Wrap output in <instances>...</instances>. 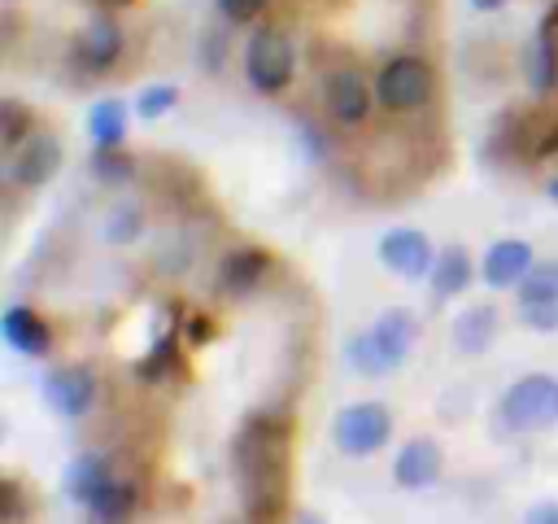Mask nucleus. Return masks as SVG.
Segmentation results:
<instances>
[{
    "instance_id": "23",
    "label": "nucleus",
    "mask_w": 558,
    "mask_h": 524,
    "mask_svg": "<svg viewBox=\"0 0 558 524\" xmlns=\"http://www.w3.org/2000/svg\"><path fill=\"white\" fill-rule=\"evenodd\" d=\"M31 131H35V122H31L26 105H22V100H4V105H0V144L13 153Z\"/></svg>"
},
{
    "instance_id": "28",
    "label": "nucleus",
    "mask_w": 558,
    "mask_h": 524,
    "mask_svg": "<svg viewBox=\"0 0 558 524\" xmlns=\"http://www.w3.org/2000/svg\"><path fill=\"white\" fill-rule=\"evenodd\" d=\"M214 4H218V13H222L227 22H253V17L266 13L270 0H214Z\"/></svg>"
},
{
    "instance_id": "16",
    "label": "nucleus",
    "mask_w": 558,
    "mask_h": 524,
    "mask_svg": "<svg viewBox=\"0 0 558 524\" xmlns=\"http://www.w3.org/2000/svg\"><path fill=\"white\" fill-rule=\"evenodd\" d=\"M109 480H113V476H109V458H105V454H78V458L65 467V476H61L65 493H70L74 502H83V507H87Z\"/></svg>"
},
{
    "instance_id": "29",
    "label": "nucleus",
    "mask_w": 558,
    "mask_h": 524,
    "mask_svg": "<svg viewBox=\"0 0 558 524\" xmlns=\"http://www.w3.org/2000/svg\"><path fill=\"white\" fill-rule=\"evenodd\" d=\"M4 524H22V515H26V507H22V489L13 485V480H4Z\"/></svg>"
},
{
    "instance_id": "25",
    "label": "nucleus",
    "mask_w": 558,
    "mask_h": 524,
    "mask_svg": "<svg viewBox=\"0 0 558 524\" xmlns=\"http://www.w3.org/2000/svg\"><path fill=\"white\" fill-rule=\"evenodd\" d=\"M92 170H96L105 183H122V179H131V175H135V162H131L122 148H96Z\"/></svg>"
},
{
    "instance_id": "9",
    "label": "nucleus",
    "mask_w": 558,
    "mask_h": 524,
    "mask_svg": "<svg viewBox=\"0 0 558 524\" xmlns=\"http://www.w3.org/2000/svg\"><path fill=\"white\" fill-rule=\"evenodd\" d=\"M323 100H327V114H331L340 127H357V122H366V114H371V83H366L353 66H340V70L327 74Z\"/></svg>"
},
{
    "instance_id": "12",
    "label": "nucleus",
    "mask_w": 558,
    "mask_h": 524,
    "mask_svg": "<svg viewBox=\"0 0 558 524\" xmlns=\"http://www.w3.org/2000/svg\"><path fill=\"white\" fill-rule=\"evenodd\" d=\"M554 26H558V4L545 13L532 48L523 52V70H527V87L536 96H545L554 83H558V44H554Z\"/></svg>"
},
{
    "instance_id": "11",
    "label": "nucleus",
    "mask_w": 558,
    "mask_h": 524,
    "mask_svg": "<svg viewBox=\"0 0 558 524\" xmlns=\"http://www.w3.org/2000/svg\"><path fill=\"white\" fill-rule=\"evenodd\" d=\"M379 258H384V266H392V271L405 275V279L427 275L432 262H436V253H432V245H427V236H423L418 227H392V231L379 240Z\"/></svg>"
},
{
    "instance_id": "10",
    "label": "nucleus",
    "mask_w": 558,
    "mask_h": 524,
    "mask_svg": "<svg viewBox=\"0 0 558 524\" xmlns=\"http://www.w3.org/2000/svg\"><path fill=\"white\" fill-rule=\"evenodd\" d=\"M74 57H78V66H83L87 74L113 70L118 57H122V26H118L109 13L92 17V22L83 26V35L74 39Z\"/></svg>"
},
{
    "instance_id": "19",
    "label": "nucleus",
    "mask_w": 558,
    "mask_h": 524,
    "mask_svg": "<svg viewBox=\"0 0 558 524\" xmlns=\"http://www.w3.org/2000/svg\"><path fill=\"white\" fill-rule=\"evenodd\" d=\"M87 135L96 148H118L126 135V105L118 96H105L87 109Z\"/></svg>"
},
{
    "instance_id": "14",
    "label": "nucleus",
    "mask_w": 558,
    "mask_h": 524,
    "mask_svg": "<svg viewBox=\"0 0 558 524\" xmlns=\"http://www.w3.org/2000/svg\"><path fill=\"white\" fill-rule=\"evenodd\" d=\"M392 476H397V485H405V489H427V485L440 476V445L427 441V437L410 441V445L397 454Z\"/></svg>"
},
{
    "instance_id": "15",
    "label": "nucleus",
    "mask_w": 558,
    "mask_h": 524,
    "mask_svg": "<svg viewBox=\"0 0 558 524\" xmlns=\"http://www.w3.org/2000/svg\"><path fill=\"white\" fill-rule=\"evenodd\" d=\"M532 266V245L527 240H497L488 253H484V279L493 288H510L527 275Z\"/></svg>"
},
{
    "instance_id": "7",
    "label": "nucleus",
    "mask_w": 558,
    "mask_h": 524,
    "mask_svg": "<svg viewBox=\"0 0 558 524\" xmlns=\"http://www.w3.org/2000/svg\"><path fill=\"white\" fill-rule=\"evenodd\" d=\"M44 397H48V406H52L57 415L78 419V415H87L92 402H96V376H92L87 367H78V362L52 367V371L44 376Z\"/></svg>"
},
{
    "instance_id": "31",
    "label": "nucleus",
    "mask_w": 558,
    "mask_h": 524,
    "mask_svg": "<svg viewBox=\"0 0 558 524\" xmlns=\"http://www.w3.org/2000/svg\"><path fill=\"white\" fill-rule=\"evenodd\" d=\"M506 0H471V9H480V13H493V9H501Z\"/></svg>"
},
{
    "instance_id": "26",
    "label": "nucleus",
    "mask_w": 558,
    "mask_h": 524,
    "mask_svg": "<svg viewBox=\"0 0 558 524\" xmlns=\"http://www.w3.org/2000/svg\"><path fill=\"white\" fill-rule=\"evenodd\" d=\"M170 362H174V336H161V341L153 345V354H148L144 362H135V376H140V380H161V376L170 371Z\"/></svg>"
},
{
    "instance_id": "30",
    "label": "nucleus",
    "mask_w": 558,
    "mask_h": 524,
    "mask_svg": "<svg viewBox=\"0 0 558 524\" xmlns=\"http://www.w3.org/2000/svg\"><path fill=\"white\" fill-rule=\"evenodd\" d=\"M523 524H558V507L554 502H541V507H532L527 511V520Z\"/></svg>"
},
{
    "instance_id": "20",
    "label": "nucleus",
    "mask_w": 558,
    "mask_h": 524,
    "mask_svg": "<svg viewBox=\"0 0 558 524\" xmlns=\"http://www.w3.org/2000/svg\"><path fill=\"white\" fill-rule=\"evenodd\" d=\"M493 332H497V310H493V306H471V310H462V314L453 319V345H458L462 354L488 349Z\"/></svg>"
},
{
    "instance_id": "33",
    "label": "nucleus",
    "mask_w": 558,
    "mask_h": 524,
    "mask_svg": "<svg viewBox=\"0 0 558 524\" xmlns=\"http://www.w3.org/2000/svg\"><path fill=\"white\" fill-rule=\"evenodd\" d=\"M301 524H323V520H301Z\"/></svg>"
},
{
    "instance_id": "1",
    "label": "nucleus",
    "mask_w": 558,
    "mask_h": 524,
    "mask_svg": "<svg viewBox=\"0 0 558 524\" xmlns=\"http://www.w3.org/2000/svg\"><path fill=\"white\" fill-rule=\"evenodd\" d=\"M235 480L244 485L248 524H275L288 507V419L253 415L235 432Z\"/></svg>"
},
{
    "instance_id": "18",
    "label": "nucleus",
    "mask_w": 558,
    "mask_h": 524,
    "mask_svg": "<svg viewBox=\"0 0 558 524\" xmlns=\"http://www.w3.org/2000/svg\"><path fill=\"white\" fill-rule=\"evenodd\" d=\"M135 507H140V489L126 485V480H109V485L87 502L92 524H126V520L135 515Z\"/></svg>"
},
{
    "instance_id": "6",
    "label": "nucleus",
    "mask_w": 558,
    "mask_h": 524,
    "mask_svg": "<svg viewBox=\"0 0 558 524\" xmlns=\"http://www.w3.org/2000/svg\"><path fill=\"white\" fill-rule=\"evenodd\" d=\"M331 432H336V445L344 454L366 458V454H375L392 437V415L379 402H353V406H344L336 415V428Z\"/></svg>"
},
{
    "instance_id": "13",
    "label": "nucleus",
    "mask_w": 558,
    "mask_h": 524,
    "mask_svg": "<svg viewBox=\"0 0 558 524\" xmlns=\"http://www.w3.org/2000/svg\"><path fill=\"white\" fill-rule=\"evenodd\" d=\"M0 336L17 349V354H48L52 349V332H48V323L35 314V310H26V306H9L4 310V319H0Z\"/></svg>"
},
{
    "instance_id": "8",
    "label": "nucleus",
    "mask_w": 558,
    "mask_h": 524,
    "mask_svg": "<svg viewBox=\"0 0 558 524\" xmlns=\"http://www.w3.org/2000/svg\"><path fill=\"white\" fill-rule=\"evenodd\" d=\"M57 166H61V144H57V135L31 131V135L13 148V157H9V179H13L17 188H39V183H48V179L57 175Z\"/></svg>"
},
{
    "instance_id": "32",
    "label": "nucleus",
    "mask_w": 558,
    "mask_h": 524,
    "mask_svg": "<svg viewBox=\"0 0 558 524\" xmlns=\"http://www.w3.org/2000/svg\"><path fill=\"white\" fill-rule=\"evenodd\" d=\"M549 196H554V201H558V179H554V183H549Z\"/></svg>"
},
{
    "instance_id": "5",
    "label": "nucleus",
    "mask_w": 558,
    "mask_h": 524,
    "mask_svg": "<svg viewBox=\"0 0 558 524\" xmlns=\"http://www.w3.org/2000/svg\"><path fill=\"white\" fill-rule=\"evenodd\" d=\"M501 419L514 432H545L558 419V380L545 371L514 380L501 397Z\"/></svg>"
},
{
    "instance_id": "2",
    "label": "nucleus",
    "mask_w": 558,
    "mask_h": 524,
    "mask_svg": "<svg viewBox=\"0 0 558 524\" xmlns=\"http://www.w3.org/2000/svg\"><path fill=\"white\" fill-rule=\"evenodd\" d=\"M414 341H418V319L410 310H388L384 319H375V327H366L349 345V358L362 376H384V371L405 362Z\"/></svg>"
},
{
    "instance_id": "27",
    "label": "nucleus",
    "mask_w": 558,
    "mask_h": 524,
    "mask_svg": "<svg viewBox=\"0 0 558 524\" xmlns=\"http://www.w3.org/2000/svg\"><path fill=\"white\" fill-rule=\"evenodd\" d=\"M519 314L536 332H554L558 327V301H519Z\"/></svg>"
},
{
    "instance_id": "17",
    "label": "nucleus",
    "mask_w": 558,
    "mask_h": 524,
    "mask_svg": "<svg viewBox=\"0 0 558 524\" xmlns=\"http://www.w3.org/2000/svg\"><path fill=\"white\" fill-rule=\"evenodd\" d=\"M266 271H270V253H262V249H235V253H227L218 279H222L227 293H248V288H257L266 279Z\"/></svg>"
},
{
    "instance_id": "22",
    "label": "nucleus",
    "mask_w": 558,
    "mask_h": 524,
    "mask_svg": "<svg viewBox=\"0 0 558 524\" xmlns=\"http://www.w3.org/2000/svg\"><path fill=\"white\" fill-rule=\"evenodd\" d=\"M519 301H558V262H532L519 279Z\"/></svg>"
},
{
    "instance_id": "21",
    "label": "nucleus",
    "mask_w": 558,
    "mask_h": 524,
    "mask_svg": "<svg viewBox=\"0 0 558 524\" xmlns=\"http://www.w3.org/2000/svg\"><path fill=\"white\" fill-rule=\"evenodd\" d=\"M471 284V258H466V249H445V253H436V262H432V288H436V297H453V293H462Z\"/></svg>"
},
{
    "instance_id": "24",
    "label": "nucleus",
    "mask_w": 558,
    "mask_h": 524,
    "mask_svg": "<svg viewBox=\"0 0 558 524\" xmlns=\"http://www.w3.org/2000/svg\"><path fill=\"white\" fill-rule=\"evenodd\" d=\"M179 105V87L174 83H153V87H140V96H135V114L140 118H161V114H170Z\"/></svg>"
},
{
    "instance_id": "3",
    "label": "nucleus",
    "mask_w": 558,
    "mask_h": 524,
    "mask_svg": "<svg viewBox=\"0 0 558 524\" xmlns=\"http://www.w3.org/2000/svg\"><path fill=\"white\" fill-rule=\"evenodd\" d=\"M436 96V74L418 52H397L375 74V100L388 114H414Z\"/></svg>"
},
{
    "instance_id": "4",
    "label": "nucleus",
    "mask_w": 558,
    "mask_h": 524,
    "mask_svg": "<svg viewBox=\"0 0 558 524\" xmlns=\"http://www.w3.org/2000/svg\"><path fill=\"white\" fill-rule=\"evenodd\" d=\"M296 74V48L279 26H257L244 44V79L262 96H279Z\"/></svg>"
}]
</instances>
